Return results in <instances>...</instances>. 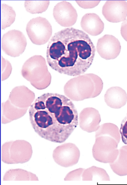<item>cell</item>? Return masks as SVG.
Wrapping results in <instances>:
<instances>
[{"label":"cell","mask_w":127,"mask_h":185,"mask_svg":"<svg viewBox=\"0 0 127 185\" xmlns=\"http://www.w3.org/2000/svg\"><path fill=\"white\" fill-rule=\"evenodd\" d=\"M30 121L40 136L51 142L62 143L78 125V114L71 100L57 93L44 94L30 107Z\"/></svg>","instance_id":"6da1fadb"},{"label":"cell","mask_w":127,"mask_h":185,"mask_svg":"<svg viewBox=\"0 0 127 185\" xmlns=\"http://www.w3.org/2000/svg\"><path fill=\"white\" fill-rule=\"evenodd\" d=\"M95 137L92 149L94 158L102 163L113 162L119 152L117 147L121 139L119 132L112 126H106L99 128Z\"/></svg>","instance_id":"3957f363"},{"label":"cell","mask_w":127,"mask_h":185,"mask_svg":"<svg viewBox=\"0 0 127 185\" xmlns=\"http://www.w3.org/2000/svg\"><path fill=\"white\" fill-rule=\"evenodd\" d=\"M26 30L31 42L39 45L46 43L52 34V27L50 23L46 19L41 17L30 20L27 25Z\"/></svg>","instance_id":"5b68a950"},{"label":"cell","mask_w":127,"mask_h":185,"mask_svg":"<svg viewBox=\"0 0 127 185\" xmlns=\"http://www.w3.org/2000/svg\"><path fill=\"white\" fill-rule=\"evenodd\" d=\"M104 99L109 107L114 109H119L126 104L127 93L120 87H112L107 90L104 96Z\"/></svg>","instance_id":"5bb4252c"},{"label":"cell","mask_w":127,"mask_h":185,"mask_svg":"<svg viewBox=\"0 0 127 185\" xmlns=\"http://www.w3.org/2000/svg\"><path fill=\"white\" fill-rule=\"evenodd\" d=\"M121 139L123 142L127 144V118L126 117L122 121L120 130Z\"/></svg>","instance_id":"44dd1931"},{"label":"cell","mask_w":127,"mask_h":185,"mask_svg":"<svg viewBox=\"0 0 127 185\" xmlns=\"http://www.w3.org/2000/svg\"><path fill=\"white\" fill-rule=\"evenodd\" d=\"M103 87V81L99 76L88 74L68 81L65 85L64 92L70 99L78 101L96 97L100 93Z\"/></svg>","instance_id":"277c9868"},{"label":"cell","mask_w":127,"mask_h":185,"mask_svg":"<svg viewBox=\"0 0 127 185\" xmlns=\"http://www.w3.org/2000/svg\"><path fill=\"white\" fill-rule=\"evenodd\" d=\"M50 4L49 1H25L24 6L27 11L31 14L40 13L45 11Z\"/></svg>","instance_id":"ac0fdd59"},{"label":"cell","mask_w":127,"mask_h":185,"mask_svg":"<svg viewBox=\"0 0 127 185\" xmlns=\"http://www.w3.org/2000/svg\"><path fill=\"white\" fill-rule=\"evenodd\" d=\"M77 4L84 9L93 8L97 6L100 1H76Z\"/></svg>","instance_id":"ffe728a7"},{"label":"cell","mask_w":127,"mask_h":185,"mask_svg":"<svg viewBox=\"0 0 127 185\" xmlns=\"http://www.w3.org/2000/svg\"><path fill=\"white\" fill-rule=\"evenodd\" d=\"M85 169L80 168L68 173L64 179V181H80Z\"/></svg>","instance_id":"d6986e66"},{"label":"cell","mask_w":127,"mask_h":185,"mask_svg":"<svg viewBox=\"0 0 127 185\" xmlns=\"http://www.w3.org/2000/svg\"><path fill=\"white\" fill-rule=\"evenodd\" d=\"M80 152L74 144L67 143L57 147L53 151L52 157L58 165L65 167L72 166L78 162Z\"/></svg>","instance_id":"52a82bcc"},{"label":"cell","mask_w":127,"mask_h":185,"mask_svg":"<svg viewBox=\"0 0 127 185\" xmlns=\"http://www.w3.org/2000/svg\"><path fill=\"white\" fill-rule=\"evenodd\" d=\"M80 25L84 31L93 36L100 34L104 27L103 21L98 15L95 13L85 14L81 19Z\"/></svg>","instance_id":"4fadbf2b"},{"label":"cell","mask_w":127,"mask_h":185,"mask_svg":"<svg viewBox=\"0 0 127 185\" xmlns=\"http://www.w3.org/2000/svg\"><path fill=\"white\" fill-rule=\"evenodd\" d=\"M102 13L105 19L110 22L124 21L127 17V2L123 0L107 1L103 7Z\"/></svg>","instance_id":"30bf717a"},{"label":"cell","mask_w":127,"mask_h":185,"mask_svg":"<svg viewBox=\"0 0 127 185\" xmlns=\"http://www.w3.org/2000/svg\"><path fill=\"white\" fill-rule=\"evenodd\" d=\"M95 47L89 36L72 27L56 32L47 45L46 59L53 70L71 76L83 74L93 61Z\"/></svg>","instance_id":"7a4b0ae2"},{"label":"cell","mask_w":127,"mask_h":185,"mask_svg":"<svg viewBox=\"0 0 127 185\" xmlns=\"http://www.w3.org/2000/svg\"><path fill=\"white\" fill-rule=\"evenodd\" d=\"M82 181H110V178L103 168L93 166L84 170L82 175Z\"/></svg>","instance_id":"2e32d148"},{"label":"cell","mask_w":127,"mask_h":185,"mask_svg":"<svg viewBox=\"0 0 127 185\" xmlns=\"http://www.w3.org/2000/svg\"><path fill=\"white\" fill-rule=\"evenodd\" d=\"M121 48L119 41L114 36L105 34L98 39L97 51L100 56L106 60L114 59L119 55Z\"/></svg>","instance_id":"9c48e42d"},{"label":"cell","mask_w":127,"mask_h":185,"mask_svg":"<svg viewBox=\"0 0 127 185\" xmlns=\"http://www.w3.org/2000/svg\"><path fill=\"white\" fill-rule=\"evenodd\" d=\"M16 14L13 8L2 4L1 6V28L3 29L10 26L15 21Z\"/></svg>","instance_id":"e0dca14e"},{"label":"cell","mask_w":127,"mask_h":185,"mask_svg":"<svg viewBox=\"0 0 127 185\" xmlns=\"http://www.w3.org/2000/svg\"><path fill=\"white\" fill-rule=\"evenodd\" d=\"M1 48L7 55L12 57L19 56L24 51L27 44L26 38L20 31L10 30L3 36Z\"/></svg>","instance_id":"8992f818"},{"label":"cell","mask_w":127,"mask_h":185,"mask_svg":"<svg viewBox=\"0 0 127 185\" xmlns=\"http://www.w3.org/2000/svg\"><path fill=\"white\" fill-rule=\"evenodd\" d=\"M101 117L99 111L92 107L84 109L79 116V124L80 128L89 133L96 131L99 128Z\"/></svg>","instance_id":"8fae6325"},{"label":"cell","mask_w":127,"mask_h":185,"mask_svg":"<svg viewBox=\"0 0 127 185\" xmlns=\"http://www.w3.org/2000/svg\"><path fill=\"white\" fill-rule=\"evenodd\" d=\"M53 14L56 22L61 26L65 27L74 25L77 18L76 9L71 4L66 1L57 4L54 8Z\"/></svg>","instance_id":"ba28073f"},{"label":"cell","mask_w":127,"mask_h":185,"mask_svg":"<svg viewBox=\"0 0 127 185\" xmlns=\"http://www.w3.org/2000/svg\"><path fill=\"white\" fill-rule=\"evenodd\" d=\"M32 147L26 149H2V161L7 164L23 163L28 161L32 154Z\"/></svg>","instance_id":"7c38bea8"},{"label":"cell","mask_w":127,"mask_h":185,"mask_svg":"<svg viewBox=\"0 0 127 185\" xmlns=\"http://www.w3.org/2000/svg\"><path fill=\"white\" fill-rule=\"evenodd\" d=\"M118 155L114 161L109 165L113 172L120 176L127 175V145L119 149Z\"/></svg>","instance_id":"9a60e30c"}]
</instances>
